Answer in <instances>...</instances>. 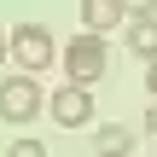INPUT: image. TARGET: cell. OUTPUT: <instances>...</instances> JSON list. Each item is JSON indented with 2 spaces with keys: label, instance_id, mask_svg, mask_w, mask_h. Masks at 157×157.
I'll list each match as a JSON object with an SVG mask.
<instances>
[{
  "label": "cell",
  "instance_id": "7a4b0ae2",
  "mask_svg": "<svg viewBox=\"0 0 157 157\" xmlns=\"http://www.w3.org/2000/svg\"><path fill=\"white\" fill-rule=\"evenodd\" d=\"M105 70H111V52H105V35H76V41L64 47V76H70L76 87L99 82Z\"/></svg>",
  "mask_w": 157,
  "mask_h": 157
},
{
  "label": "cell",
  "instance_id": "5b68a950",
  "mask_svg": "<svg viewBox=\"0 0 157 157\" xmlns=\"http://www.w3.org/2000/svg\"><path fill=\"white\" fill-rule=\"evenodd\" d=\"M128 12H122V0H82V23H87V35H105V29H117Z\"/></svg>",
  "mask_w": 157,
  "mask_h": 157
},
{
  "label": "cell",
  "instance_id": "6da1fadb",
  "mask_svg": "<svg viewBox=\"0 0 157 157\" xmlns=\"http://www.w3.org/2000/svg\"><path fill=\"white\" fill-rule=\"evenodd\" d=\"M6 52L17 58V70H23V76H35V70H47V64H52V52H58V47H52V29H47V23H17V29L6 35Z\"/></svg>",
  "mask_w": 157,
  "mask_h": 157
},
{
  "label": "cell",
  "instance_id": "8992f818",
  "mask_svg": "<svg viewBox=\"0 0 157 157\" xmlns=\"http://www.w3.org/2000/svg\"><path fill=\"white\" fill-rule=\"evenodd\" d=\"M93 151H99V157H128V151H134V134L117 128V122H111V128H93Z\"/></svg>",
  "mask_w": 157,
  "mask_h": 157
},
{
  "label": "cell",
  "instance_id": "277c9868",
  "mask_svg": "<svg viewBox=\"0 0 157 157\" xmlns=\"http://www.w3.org/2000/svg\"><path fill=\"white\" fill-rule=\"evenodd\" d=\"M52 122H58V128H87V122H93V93L76 87V82H64V87L52 93Z\"/></svg>",
  "mask_w": 157,
  "mask_h": 157
},
{
  "label": "cell",
  "instance_id": "9c48e42d",
  "mask_svg": "<svg viewBox=\"0 0 157 157\" xmlns=\"http://www.w3.org/2000/svg\"><path fill=\"white\" fill-rule=\"evenodd\" d=\"M128 17H157V0H122Z\"/></svg>",
  "mask_w": 157,
  "mask_h": 157
},
{
  "label": "cell",
  "instance_id": "3957f363",
  "mask_svg": "<svg viewBox=\"0 0 157 157\" xmlns=\"http://www.w3.org/2000/svg\"><path fill=\"white\" fill-rule=\"evenodd\" d=\"M35 111H41V82H29V76L0 82V117L6 122H29Z\"/></svg>",
  "mask_w": 157,
  "mask_h": 157
},
{
  "label": "cell",
  "instance_id": "8fae6325",
  "mask_svg": "<svg viewBox=\"0 0 157 157\" xmlns=\"http://www.w3.org/2000/svg\"><path fill=\"white\" fill-rule=\"evenodd\" d=\"M146 128H151V134H157V99H151V111H146Z\"/></svg>",
  "mask_w": 157,
  "mask_h": 157
},
{
  "label": "cell",
  "instance_id": "ba28073f",
  "mask_svg": "<svg viewBox=\"0 0 157 157\" xmlns=\"http://www.w3.org/2000/svg\"><path fill=\"white\" fill-rule=\"evenodd\" d=\"M6 157H47V146H41V140H12Z\"/></svg>",
  "mask_w": 157,
  "mask_h": 157
},
{
  "label": "cell",
  "instance_id": "52a82bcc",
  "mask_svg": "<svg viewBox=\"0 0 157 157\" xmlns=\"http://www.w3.org/2000/svg\"><path fill=\"white\" fill-rule=\"evenodd\" d=\"M128 47H134L140 58H157V17H134V29H128Z\"/></svg>",
  "mask_w": 157,
  "mask_h": 157
},
{
  "label": "cell",
  "instance_id": "7c38bea8",
  "mask_svg": "<svg viewBox=\"0 0 157 157\" xmlns=\"http://www.w3.org/2000/svg\"><path fill=\"white\" fill-rule=\"evenodd\" d=\"M0 64H6V29H0Z\"/></svg>",
  "mask_w": 157,
  "mask_h": 157
},
{
  "label": "cell",
  "instance_id": "30bf717a",
  "mask_svg": "<svg viewBox=\"0 0 157 157\" xmlns=\"http://www.w3.org/2000/svg\"><path fill=\"white\" fill-rule=\"evenodd\" d=\"M146 87H151V99H157V58H146Z\"/></svg>",
  "mask_w": 157,
  "mask_h": 157
}]
</instances>
